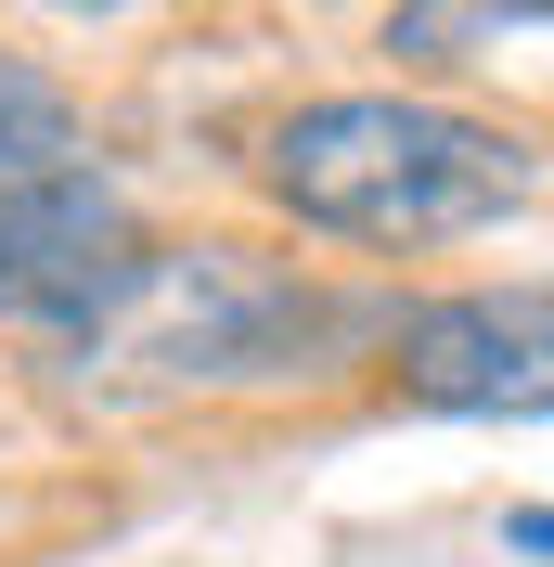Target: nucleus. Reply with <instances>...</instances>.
Here are the masks:
<instances>
[{"instance_id": "obj_5", "label": "nucleus", "mask_w": 554, "mask_h": 567, "mask_svg": "<svg viewBox=\"0 0 554 567\" xmlns=\"http://www.w3.org/2000/svg\"><path fill=\"white\" fill-rule=\"evenodd\" d=\"M503 39H542V0H400L387 13L400 65H503Z\"/></svg>"}, {"instance_id": "obj_1", "label": "nucleus", "mask_w": 554, "mask_h": 567, "mask_svg": "<svg viewBox=\"0 0 554 567\" xmlns=\"http://www.w3.org/2000/svg\"><path fill=\"white\" fill-rule=\"evenodd\" d=\"M258 181L297 233H336V246H464V233H503V219L542 207V142L503 130V116L425 104V91H336V104H297L258 142Z\"/></svg>"}, {"instance_id": "obj_6", "label": "nucleus", "mask_w": 554, "mask_h": 567, "mask_svg": "<svg viewBox=\"0 0 554 567\" xmlns=\"http://www.w3.org/2000/svg\"><path fill=\"white\" fill-rule=\"evenodd\" d=\"M39 155H78V91L39 52H0V168H39Z\"/></svg>"}, {"instance_id": "obj_3", "label": "nucleus", "mask_w": 554, "mask_h": 567, "mask_svg": "<svg viewBox=\"0 0 554 567\" xmlns=\"http://www.w3.org/2000/svg\"><path fill=\"white\" fill-rule=\"evenodd\" d=\"M142 271V219L91 155L0 168V322H104Z\"/></svg>"}, {"instance_id": "obj_2", "label": "nucleus", "mask_w": 554, "mask_h": 567, "mask_svg": "<svg viewBox=\"0 0 554 567\" xmlns=\"http://www.w3.org/2000/svg\"><path fill=\"white\" fill-rule=\"evenodd\" d=\"M297 336H310V284L258 246H142L116 310L91 322V349L168 374H271Z\"/></svg>"}, {"instance_id": "obj_4", "label": "nucleus", "mask_w": 554, "mask_h": 567, "mask_svg": "<svg viewBox=\"0 0 554 567\" xmlns=\"http://www.w3.org/2000/svg\"><path fill=\"white\" fill-rule=\"evenodd\" d=\"M387 388L413 413H542L554 388V322L542 284H478V297H425L387 336Z\"/></svg>"}]
</instances>
